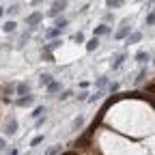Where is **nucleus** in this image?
I'll return each mask as SVG.
<instances>
[{
	"label": "nucleus",
	"mask_w": 155,
	"mask_h": 155,
	"mask_svg": "<svg viewBox=\"0 0 155 155\" xmlns=\"http://www.w3.org/2000/svg\"><path fill=\"white\" fill-rule=\"evenodd\" d=\"M67 5H69L67 0H54V5H52V9L48 11V15H50V17H56L58 13H63V11L67 9Z\"/></svg>",
	"instance_id": "obj_1"
},
{
	"label": "nucleus",
	"mask_w": 155,
	"mask_h": 155,
	"mask_svg": "<svg viewBox=\"0 0 155 155\" xmlns=\"http://www.w3.org/2000/svg\"><path fill=\"white\" fill-rule=\"evenodd\" d=\"M41 19H43V13H39V11H37V13H30V15L26 17V24H28V26H37L39 22H41Z\"/></svg>",
	"instance_id": "obj_2"
},
{
	"label": "nucleus",
	"mask_w": 155,
	"mask_h": 155,
	"mask_svg": "<svg viewBox=\"0 0 155 155\" xmlns=\"http://www.w3.org/2000/svg\"><path fill=\"white\" fill-rule=\"evenodd\" d=\"M140 39H142V32H140V30H136V32H131V35L125 39V45H134V43H138Z\"/></svg>",
	"instance_id": "obj_3"
},
{
	"label": "nucleus",
	"mask_w": 155,
	"mask_h": 155,
	"mask_svg": "<svg viewBox=\"0 0 155 155\" xmlns=\"http://www.w3.org/2000/svg\"><path fill=\"white\" fill-rule=\"evenodd\" d=\"M15 93L22 95V97L28 95V93H30V84H28V82H19V84H15Z\"/></svg>",
	"instance_id": "obj_4"
},
{
	"label": "nucleus",
	"mask_w": 155,
	"mask_h": 155,
	"mask_svg": "<svg viewBox=\"0 0 155 155\" xmlns=\"http://www.w3.org/2000/svg\"><path fill=\"white\" fill-rule=\"evenodd\" d=\"M15 104L22 106V108H24V106H32V104H35V97H32V95H24V97H19Z\"/></svg>",
	"instance_id": "obj_5"
},
{
	"label": "nucleus",
	"mask_w": 155,
	"mask_h": 155,
	"mask_svg": "<svg viewBox=\"0 0 155 155\" xmlns=\"http://www.w3.org/2000/svg\"><path fill=\"white\" fill-rule=\"evenodd\" d=\"M17 131V121L15 119H11V121H7V125H5V134H9V136H13Z\"/></svg>",
	"instance_id": "obj_6"
},
{
	"label": "nucleus",
	"mask_w": 155,
	"mask_h": 155,
	"mask_svg": "<svg viewBox=\"0 0 155 155\" xmlns=\"http://www.w3.org/2000/svg\"><path fill=\"white\" fill-rule=\"evenodd\" d=\"M110 32V26L108 24H101V26H95V37L99 39V37H104V35H108Z\"/></svg>",
	"instance_id": "obj_7"
},
{
	"label": "nucleus",
	"mask_w": 155,
	"mask_h": 155,
	"mask_svg": "<svg viewBox=\"0 0 155 155\" xmlns=\"http://www.w3.org/2000/svg\"><path fill=\"white\" fill-rule=\"evenodd\" d=\"M52 82H54V80H52V75H50V73H41V75H39V84H41V86L48 88Z\"/></svg>",
	"instance_id": "obj_8"
},
{
	"label": "nucleus",
	"mask_w": 155,
	"mask_h": 155,
	"mask_svg": "<svg viewBox=\"0 0 155 155\" xmlns=\"http://www.w3.org/2000/svg\"><path fill=\"white\" fill-rule=\"evenodd\" d=\"M129 35H131V32H129V26H123V28L116 30V35H114V37H116V39H127Z\"/></svg>",
	"instance_id": "obj_9"
},
{
	"label": "nucleus",
	"mask_w": 155,
	"mask_h": 155,
	"mask_svg": "<svg viewBox=\"0 0 155 155\" xmlns=\"http://www.w3.org/2000/svg\"><path fill=\"white\" fill-rule=\"evenodd\" d=\"M125 58H127L125 54H116V56H114V63H112V69H119V67L123 65V61H125Z\"/></svg>",
	"instance_id": "obj_10"
},
{
	"label": "nucleus",
	"mask_w": 155,
	"mask_h": 155,
	"mask_svg": "<svg viewBox=\"0 0 155 155\" xmlns=\"http://www.w3.org/2000/svg\"><path fill=\"white\" fill-rule=\"evenodd\" d=\"M30 114H32V119H41V116H45V108L43 106H37Z\"/></svg>",
	"instance_id": "obj_11"
},
{
	"label": "nucleus",
	"mask_w": 155,
	"mask_h": 155,
	"mask_svg": "<svg viewBox=\"0 0 155 155\" xmlns=\"http://www.w3.org/2000/svg\"><path fill=\"white\" fill-rule=\"evenodd\" d=\"M15 28H17V24L13 22V19H9V22H5V26H2V30L9 35V32H15Z\"/></svg>",
	"instance_id": "obj_12"
},
{
	"label": "nucleus",
	"mask_w": 155,
	"mask_h": 155,
	"mask_svg": "<svg viewBox=\"0 0 155 155\" xmlns=\"http://www.w3.org/2000/svg\"><path fill=\"white\" fill-rule=\"evenodd\" d=\"M61 45H63V41H61V39H54V41H52V43H48L43 50H45V52H50V50H58Z\"/></svg>",
	"instance_id": "obj_13"
},
{
	"label": "nucleus",
	"mask_w": 155,
	"mask_h": 155,
	"mask_svg": "<svg viewBox=\"0 0 155 155\" xmlns=\"http://www.w3.org/2000/svg\"><path fill=\"white\" fill-rule=\"evenodd\" d=\"M67 24H69V19H67V17H56V22H54V26H56L58 30H63Z\"/></svg>",
	"instance_id": "obj_14"
},
{
	"label": "nucleus",
	"mask_w": 155,
	"mask_h": 155,
	"mask_svg": "<svg viewBox=\"0 0 155 155\" xmlns=\"http://www.w3.org/2000/svg\"><path fill=\"white\" fill-rule=\"evenodd\" d=\"M136 61H138V63H147V61H151V54L149 52H138V54H136Z\"/></svg>",
	"instance_id": "obj_15"
},
{
	"label": "nucleus",
	"mask_w": 155,
	"mask_h": 155,
	"mask_svg": "<svg viewBox=\"0 0 155 155\" xmlns=\"http://www.w3.org/2000/svg\"><path fill=\"white\" fill-rule=\"evenodd\" d=\"M97 48H99V39H97V37H93L91 41L86 43V50H88V52H93V50H97Z\"/></svg>",
	"instance_id": "obj_16"
},
{
	"label": "nucleus",
	"mask_w": 155,
	"mask_h": 155,
	"mask_svg": "<svg viewBox=\"0 0 155 155\" xmlns=\"http://www.w3.org/2000/svg\"><path fill=\"white\" fill-rule=\"evenodd\" d=\"M123 5H125L123 0H106V7H110V9H119Z\"/></svg>",
	"instance_id": "obj_17"
},
{
	"label": "nucleus",
	"mask_w": 155,
	"mask_h": 155,
	"mask_svg": "<svg viewBox=\"0 0 155 155\" xmlns=\"http://www.w3.org/2000/svg\"><path fill=\"white\" fill-rule=\"evenodd\" d=\"M101 97H104V91H97V93L88 95V104H95V101H99Z\"/></svg>",
	"instance_id": "obj_18"
},
{
	"label": "nucleus",
	"mask_w": 155,
	"mask_h": 155,
	"mask_svg": "<svg viewBox=\"0 0 155 155\" xmlns=\"http://www.w3.org/2000/svg\"><path fill=\"white\" fill-rule=\"evenodd\" d=\"M45 91H48L50 95H54V93H58V91H61V82H56V80H54V82H52V84H50V86H48Z\"/></svg>",
	"instance_id": "obj_19"
},
{
	"label": "nucleus",
	"mask_w": 155,
	"mask_h": 155,
	"mask_svg": "<svg viewBox=\"0 0 155 155\" xmlns=\"http://www.w3.org/2000/svg\"><path fill=\"white\" fill-rule=\"evenodd\" d=\"M56 153H58V155H61V153H63V147H61V144H54V147H50L45 155H56Z\"/></svg>",
	"instance_id": "obj_20"
},
{
	"label": "nucleus",
	"mask_w": 155,
	"mask_h": 155,
	"mask_svg": "<svg viewBox=\"0 0 155 155\" xmlns=\"http://www.w3.org/2000/svg\"><path fill=\"white\" fill-rule=\"evenodd\" d=\"M95 86L99 88V91H101L104 86H108V78H106V75H101V78H97V82H95Z\"/></svg>",
	"instance_id": "obj_21"
},
{
	"label": "nucleus",
	"mask_w": 155,
	"mask_h": 155,
	"mask_svg": "<svg viewBox=\"0 0 155 155\" xmlns=\"http://www.w3.org/2000/svg\"><path fill=\"white\" fill-rule=\"evenodd\" d=\"M61 32H63V30H58V28H50V30L45 32V37H48V39H52V41H54V39H56L58 35H61Z\"/></svg>",
	"instance_id": "obj_22"
},
{
	"label": "nucleus",
	"mask_w": 155,
	"mask_h": 155,
	"mask_svg": "<svg viewBox=\"0 0 155 155\" xmlns=\"http://www.w3.org/2000/svg\"><path fill=\"white\" fill-rule=\"evenodd\" d=\"M28 39H30V32H24L22 37H19V43H17V48H24V45H26V41H28Z\"/></svg>",
	"instance_id": "obj_23"
},
{
	"label": "nucleus",
	"mask_w": 155,
	"mask_h": 155,
	"mask_svg": "<svg viewBox=\"0 0 155 155\" xmlns=\"http://www.w3.org/2000/svg\"><path fill=\"white\" fill-rule=\"evenodd\" d=\"M5 11H7L9 15H17V13H19V5H11V7L5 9Z\"/></svg>",
	"instance_id": "obj_24"
},
{
	"label": "nucleus",
	"mask_w": 155,
	"mask_h": 155,
	"mask_svg": "<svg viewBox=\"0 0 155 155\" xmlns=\"http://www.w3.org/2000/svg\"><path fill=\"white\" fill-rule=\"evenodd\" d=\"M144 78H147V69H140V73L136 75V84H140V82L144 80Z\"/></svg>",
	"instance_id": "obj_25"
},
{
	"label": "nucleus",
	"mask_w": 155,
	"mask_h": 155,
	"mask_svg": "<svg viewBox=\"0 0 155 155\" xmlns=\"http://www.w3.org/2000/svg\"><path fill=\"white\" fill-rule=\"evenodd\" d=\"M43 142V136H35V138L30 140V147H37V144H41Z\"/></svg>",
	"instance_id": "obj_26"
},
{
	"label": "nucleus",
	"mask_w": 155,
	"mask_h": 155,
	"mask_svg": "<svg viewBox=\"0 0 155 155\" xmlns=\"http://www.w3.org/2000/svg\"><path fill=\"white\" fill-rule=\"evenodd\" d=\"M82 125H84V119H82V116H78V119L73 121V127H75V129H80Z\"/></svg>",
	"instance_id": "obj_27"
},
{
	"label": "nucleus",
	"mask_w": 155,
	"mask_h": 155,
	"mask_svg": "<svg viewBox=\"0 0 155 155\" xmlns=\"http://www.w3.org/2000/svg\"><path fill=\"white\" fill-rule=\"evenodd\" d=\"M73 41H75V43H82V41H84V35H82V32H75V35H73Z\"/></svg>",
	"instance_id": "obj_28"
},
{
	"label": "nucleus",
	"mask_w": 155,
	"mask_h": 155,
	"mask_svg": "<svg viewBox=\"0 0 155 155\" xmlns=\"http://www.w3.org/2000/svg\"><path fill=\"white\" fill-rule=\"evenodd\" d=\"M78 99H80V101H88V93H86V91H82L80 95H78Z\"/></svg>",
	"instance_id": "obj_29"
},
{
	"label": "nucleus",
	"mask_w": 155,
	"mask_h": 155,
	"mask_svg": "<svg viewBox=\"0 0 155 155\" xmlns=\"http://www.w3.org/2000/svg\"><path fill=\"white\" fill-rule=\"evenodd\" d=\"M147 24H149V26L155 24V13H149V15H147Z\"/></svg>",
	"instance_id": "obj_30"
},
{
	"label": "nucleus",
	"mask_w": 155,
	"mask_h": 155,
	"mask_svg": "<svg viewBox=\"0 0 155 155\" xmlns=\"http://www.w3.org/2000/svg\"><path fill=\"white\" fill-rule=\"evenodd\" d=\"M108 91L110 93H116V91H119V84H116V82L114 84H108Z\"/></svg>",
	"instance_id": "obj_31"
},
{
	"label": "nucleus",
	"mask_w": 155,
	"mask_h": 155,
	"mask_svg": "<svg viewBox=\"0 0 155 155\" xmlns=\"http://www.w3.org/2000/svg\"><path fill=\"white\" fill-rule=\"evenodd\" d=\"M58 97H61V99H63V101H65V99H69V97H71V91H65V93H63V95H58Z\"/></svg>",
	"instance_id": "obj_32"
},
{
	"label": "nucleus",
	"mask_w": 155,
	"mask_h": 155,
	"mask_svg": "<svg viewBox=\"0 0 155 155\" xmlns=\"http://www.w3.org/2000/svg\"><path fill=\"white\" fill-rule=\"evenodd\" d=\"M43 121H45V116H41V119H37V123H35V127H41V125H43Z\"/></svg>",
	"instance_id": "obj_33"
},
{
	"label": "nucleus",
	"mask_w": 155,
	"mask_h": 155,
	"mask_svg": "<svg viewBox=\"0 0 155 155\" xmlns=\"http://www.w3.org/2000/svg\"><path fill=\"white\" fill-rule=\"evenodd\" d=\"M104 19H106V22H110V19H114V15H112V13H106V15H104Z\"/></svg>",
	"instance_id": "obj_34"
},
{
	"label": "nucleus",
	"mask_w": 155,
	"mask_h": 155,
	"mask_svg": "<svg viewBox=\"0 0 155 155\" xmlns=\"http://www.w3.org/2000/svg\"><path fill=\"white\" fill-rule=\"evenodd\" d=\"M5 147H7V142H5V138H0V151H2Z\"/></svg>",
	"instance_id": "obj_35"
},
{
	"label": "nucleus",
	"mask_w": 155,
	"mask_h": 155,
	"mask_svg": "<svg viewBox=\"0 0 155 155\" xmlns=\"http://www.w3.org/2000/svg\"><path fill=\"white\" fill-rule=\"evenodd\" d=\"M7 155H17V149H11V151H9Z\"/></svg>",
	"instance_id": "obj_36"
},
{
	"label": "nucleus",
	"mask_w": 155,
	"mask_h": 155,
	"mask_svg": "<svg viewBox=\"0 0 155 155\" xmlns=\"http://www.w3.org/2000/svg\"><path fill=\"white\" fill-rule=\"evenodd\" d=\"M61 155H78L75 151H67V153H61Z\"/></svg>",
	"instance_id": "obj_37"
},
{
	"label": "nucleus",
	"mask_w": 155,
	"mask_h": 155,
	"mask_svg": "<svg viewBox=\"0 0 155 155\" xmlns=\"http://www.w3.org/2000/svg\"><path fill=\"white\" fill-rule=\"evenodd\" d=\"M41 2H43V0H32V5H35V7H37V5H41Z\"/></svg>",
	"instance_id": "obj_38"
},
{
	"label": "nucleus",
	"mask_w": 155,
	"mask_h": 155,
	"mask_svg": "<svg viewBox=\"0 0 155 155\" xmlns=\"http://www.w3.org/2000/svg\"><path fill=\"white\" fill-rule=\"evenodd\" d=\"M5 13H7V11H5V9H2V7H0V17H2V15H5Z\"/></svg>",
	"instance_id": "obj_39"
}]
</instances>
